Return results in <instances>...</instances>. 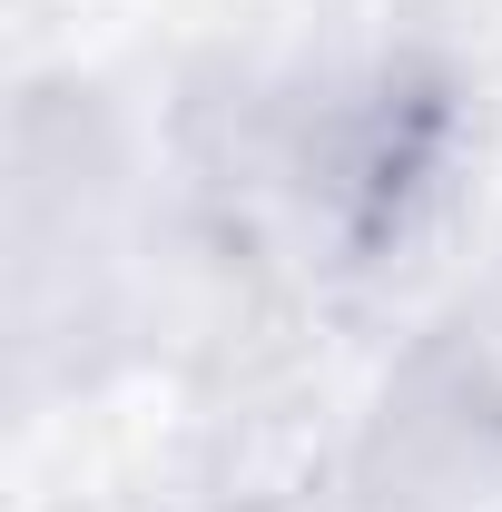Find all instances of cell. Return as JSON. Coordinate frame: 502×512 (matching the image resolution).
<instances>
[{"label": "cell", "instance_id": "6da1fadb", "mask_svg": "<svg viewBox=\"0 0 502 512\" xmlns=\"http://www.w3.org/2000/svg\"><path fill=\"white\" fill-rule=\"evenodd\" d=\"M434 168H443V109L414 99V89H394V69L306 99L286 119V138H276L286 207L306 217V237L325 227V247L355 256V266L414 237V217L443 188Z\"/></svg>", "mask_w": 502, "mask_h": 512}]
</instances>
